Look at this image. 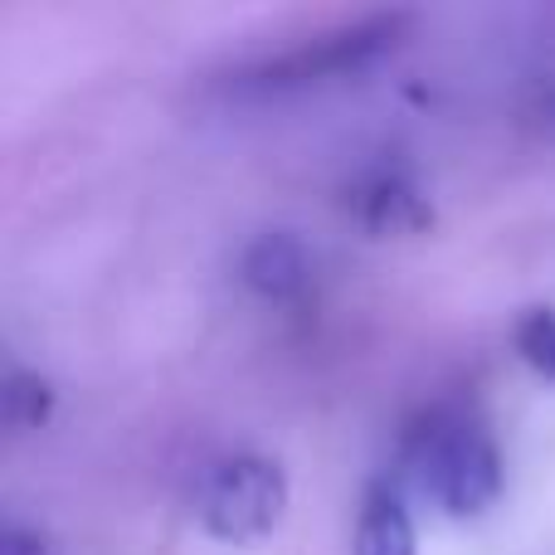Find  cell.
<instances>
[{
  "label": "cell",
  "instance_id": "3957f363",
  "mask_svg": "<svg viewBox=\"0 0 555 555\" xmlns=\"http://www.w3.org/2000/svg\"><path fill=\"white\" fill-rule=\"evenodd\" d=\"M410 29V15L404 10H380V15H361L346 20L336 29H322V35L302 39V44L283 49V54H269L259 64L244 68L240 83L254 88H307V83H332V78L361 74L375 59H385Z\"/></svg>",
  "mask_w": 555,
  "mask_h": 555
},
{
  "label": "cell",
  "instance_id": "5b68a950",
  "mask_svg": "<svg viewBox=\"0 0 555 555\" xmlns=\"http://www.w3.org/2000/svg\"><path fill=\"white\" fill-rule=\"evenodd\" d=\"M317 259L293 230H263L244 244L240 283L263 302H297L312 287Z\"/></svg>",
  "mask_w": 555,
  "mask_h": 555
},
{
  "label": "cell",
  "instance_id": "9c48e42d",
  "mask_svg": "<svg viewBox=\"0 0 555 555\" xmlns=\"http://www.w3.org/2000/svg\"><path fill=\"white\" fill-rule=\"evenodd\" d=\"M0 555H49L44 551V537L29 527H20V521H10L5 527V541H0Z\"/></svg>",
  "mask_w": 555,
  "mask_h": 555
},
{
  "label": "cell",
  "instance_id": "ba28073f",
  "mask_svg": "<svg viewBox=\"0 0 555 555\" xmlns=\"http://www.w3.org/2000/svg\"><path fill=\"white\" fill-rule=\"evenodd\" d=\"M512 346H517V356L541 380L555 385V307H531V312H521L517 326H512Z\"/></svg>",
  "mask_w": 555,
  "mask_h": 555
},
{
  "label": "cell",
  "instance_id": "8992f818",
  "mask_svg": "<svg viewBox=\"0 0 555 555\" xmlns=\"http://www.w3.org/2000/svg\"><path fill=\"white\" fill-rule=\"evenodd\" d=\"M351 555H420V527L400 482H371L356 507Z\"/></svg>",
  "mask_w": 555,
  "mask_h": 555
},
{
  "label": "cell",
  "instance_id": "52a82bcc",
  "mask_svg": "<svg viewBox=\"0 0 555 555\" xmlns=\"http://www.w3.org/2000/svg\"><path fill=\"white\" fill-rule=\"evenodd\" d=\"M0 414H5V429L15 434H35L49 424L54 414V390L39 371H25V365H10L5 371V390H0Z\"/></svg>",
  "mask_w": 555,
  "mask_h": 555
},
{
  "label": "cell",
  "instance_id": "7a4b0ae2",
  "mask_svg": "<svg viewBox=\"0 0 555 555\" xmlns=\"http://www.w3.org/2000/svg\"><path fill=\"white\" fill-rule=\"evenodd\" d=\"M191 512L205 537L224 546H254L283 521L287 512V473L269 453H224L205 463L191 492Z\"/></svg>",
  "mask_w": 555,
  "mask_h": 555
},
{
  "label": "cell",
  "instance_id": "277c9868",
  "mask_svg": "<svg viewBox=\"0 0 555 555\" xmlns=\"http://www.w3.org/2000/svg\"><path fill=\"white\" fill-rule=\"evenodd\" d=\"M341 205L371 240H404V234H420L434 224V205L424 195V185L404 166L390 162L356 171Z\"/></svg>",
  "mask_w": 555,
  "mask_h": 555
},
{
  "label": "cell",
  "instance_id": "6da1fadb",
  "mask_svg": "<svg viewBox=\"0 0 555 555\" xmlns=\"http://www.w3.org/2000/svg\"><path fill=\"white\" fill-rule=\"evenodd\" d=\"M404 498L429 502L449 521H478L507 492V459L488 420L468 404H434L404 429L400 478Z\"/></svg>",
  "mask_w": 555,
  "mask_h": 555
}]
</instances>
